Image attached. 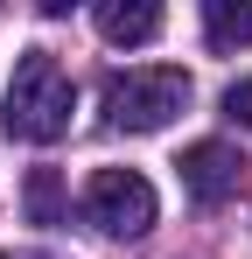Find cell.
<instances>
[{
	"mask_svg": "<svg viewBox=\"0 0 252 259\" xmlns=\"http://www.w3.org/2000/svg\"><path fill=\"white\" fill-rule=\"evenodd\" d=\"M70 112H77V91H70V77H63V63H56L49 49H28V56L14 63L7 98H0L7 133L28 140V147H49V140L70 133Z\"/></svg>",
	"mask_w": 252,
	"mask_h": 259,
	"instance_id": "cell-1",
	"label": "cell"
},
{
	"mask_svg": "<svg viewBox=\"0 0 252 259\" xmlns=\"http://www.w3.org/2000/svg\"><path fill=\"white\" fill-rule=\"evenodd\" d=\"M182 105H189V77L168 70V63H154V70H126V77L105 84V112H112L119 133H161Z\"/></svg>",
	"mask_w": 252,
	"mask_h": 259,
	"instance_id": "cell-2",
	"label": "cell"
},
{
	"mask_svg": "<svg viewBox=\"0 0 252 259\" xmlns=\"http://www.w3.org/2000/svg\"><path fill=\"white\" fill-rule=\"evenodd\" d=\"M154 182L140 168H98L84 182V217L105 231V238H140V231H154Z\"/></svg>",
	"mask_w": 252,
	"mask_h": 259,
	"instance_id": "cell-3",
	"label": "cell"
},
{
	"mask_svg": "<svg viewBox=\"0 0 252 259\" xmlns=\"http://www.w3.org/2000/svg\"><path fill=\"white\" fill-rule=\"evenodd\" d=\"M182 189L196 196V203H231L238 189H245V154L231 147V140H196V147H182Z\"/></svg>",
	"mask_w": 252,
	"mask_h": 259,
	"instance_id": "cell-4",
	"label": "cell"
},
{
	"mask_svg": "<svg viewBox=\"0 0 252 259\" xmlns=\"http://www.w3.org/2000/svg\"><path fill=\"white\" fill-rule=\"evenodd\" d=\"M161 7H154V0H105V7H98V35H105V42H119V49H140V42H154V35H161Z\"/></svg>",
	"mask_w": 252,
	"mask_h": 259,
	"instance_id": "cell-5",
	"label": "cell"
},
{
	"mask_svg": "<svg viewBox=\"0 0 252 259\" xmlns=\"http://www.w3.org/2000/svg\"><path fill=\"white\" fill-rule=\"evenodd\" d=\"M203 21H210V42L217 49H245L252 42V0H210Z\"/></svg>",
	"mask_w": 252,
	"mask_h": 259,
	"instance_id": "cell-6",
	"label": "cell"
},
{
	"mask_svg": "<svg viewBox=\"0 0 252 259\" xmlns=\"http://www.w3.org/2000/svg\"><path fill=\"white\" fill-rule=\"evenodd\" d=\"M28 217L35 224H63V175L56 168H28Z\"/></svg>",
	"mask_w": 252,
	"mask_h": 259,
	"instance_id": "cell-7",
	"label": "cell"
},
{
	"mask_svg": "<svg viewBox=\"0 0 252 259\" xmlns=\"http://www.w3.org/2000/svg\"><path fill=\"white\" fill-rule=\"evenodd\" d=\"M224 119L231 126H252V77H238V84L224 91Z\"/></svg>",
	"mask_w": 252,
	"mask_h": 259,
	"instance_id": "cell-8",
	"label": "cell"
},
{
	"mask_svg": "<svg viewBox=\"0 0 252 259\" xmlns=\"http://www.w3.org/2000/svg\"><path fill=\"white\" fill-rule=\"evenodd\" d=\"M0 259H7V252H0Z\"/></svg>",
	"mask_w": 252,
	"mask_h": 259,
	"instance_id": "cell-9",
	"label": "cell"
}]
</instances>
